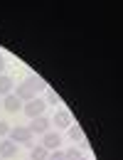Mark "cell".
Masks as SVG:
<instances>
[{
  "label": "cell",
  "instance_id": "7",
  "mask_svg": "<svg viewBox=\"0 0 123 160\" xmlns=\"http://www.w3.org/2000/svg\"><path fill=\"white\" fill-rule=\"evenodd\" d=\"M15 155H17V143H12V140H2V143H0V160L15 158Z\"/></svg>",
  "mask_w": 123,
  "mask_h": 160
},
{
  "label": "cell",
  "instance_id": "11",
  "mask_svg": "<svg viewBox=\"0 0 123 160\" xmlns=\"http://www.w3.org/2000/svg\"><path fill=\"white\" fill-rule=\"evenodd\" d=\"M69 138L74 140V143H84V131L76 126V123H71V126H69Z\"/></svg>",
  "mask_w": 123,
  "mask_h": 160
},
{
  "label": "cell",
  "instance_id": "15",
  "mask_svg": "<svg viewBox=\"0 0 123 160\" xmlns=\"http://www.w3.org/2000/svg\"><path fill=\"white\" fill-rule=\"evenodd\" d=\"M7 133H10V126H7L5 121H0V138H5Z\"/></svg>",
  "mask_w": 123,
  "mask_h": 160
},
{
  "label": "cell",
  "instance_id": "4",
  "mask_svg": "<svg viewBox=\"0 0 123 160\" xmlns=\"http://www.w3.org/2000/svg\"><path fill=\"white\" fill-rule=\"evenodd\" d=\"M40 145H44L49 153H52V150H59V148H62V136H59V133L47 131V133L42 136V143H40Z\"/></svg>",
  "mask_w": 123,
  "mask_h": 160
},
{
  "label": "cell",
  "instance_id": "10",
  "mask_svg": "<svg viewBox=\"0 0 123 160\" xmlns=\"http://www.w3.org/2000/svg\"><path fill=\"white\" fill-rule=\"evenodd\" d=\"M12 94V79L7 74H0V96H7Z\"/></svg>",
  "mask_w": 123,
  "mask_h": 160
},
{
  "label": "cell",
  "instance_id": "3",
  "mask_svg": "<svg viewBox=\"0 0 123 160\" xmlns=\"http://www.w3.org/2000/svg\"><path fill=\"white\" fill-rule=\"evenodd\" d=\"M22 84H25V86H27V89H30L35 96H37L40 91H47V84H44V79H42V77H37V74H30L27 79L22 81Z\"/></svg>",
  "mask_w": 123,
  "mask_h": 160
},
{
  "label": "cell",
  "instance_id": "9",
  "mask_svg": "<svg viewBox=\"0 0 123 160\" xmlns=\"http://www.w3.org/2000/svg\"><path fill=\"white\" fill-rule=\"evenodd\" d=\"M49 158V150L44 145H32L30 148V160H47Z\"/></svg>",
  "mask_w": 123,
  "mask_h": 160
},
{
  "label": "cell",
  "instance_id": "16",
  "mask_svg": "<svg viewBox=\"0 0 123 160\" xmlns=\"http://www.w3.org/2000/svg\"><path fill=\"white\" fill-rule=\"evenodd\" d=\"M5 67H7V62H5V57H2V54H0V74H2V72H5Z\"/></svg>",
  "mask_w": 123,
  "mask_h": 160
},
{
  "label": "cell",
  "instance_id": "6",
  "mask_svg": "<svg viewBox=\"0 0 123 160\" xmlns=\"http://www.w3.org/2000/svg\"><path fill=\"white\" fill-rule=\"evenodd\" d=\"M2 108L7 113H17V111H22V101L15 94H7V96H2Z\"/></svg>",
  "mask_w": 123,
  "mask_h": 160
},
{
  "label": "cell",
  "instance_id": "2",
  "mask_svg": "<svg viewBox=\"0 0 123 160\" xmlns=\"http://www.w3.org/2000/svg\"><path fill=\"white\" fill-rule=\"evenodd\" d=\"M44 108H47L44 99H32V101H27V103H22V111H25V113H27L30 118L44 116Z\"/></svg>",
  "mask_w": 123,
  "mask_h": 160
},
{
  "label": "cell",
  "instance_id": "13",
  "mask_svg": "<svg viewBox=\"0 0 123 160\" xmlns=\"http://www.w3.org/2000/svg\"><path fill=\"white\" fill-rule=\"evenodd\" d=\"M44 103H52V106H57V103H59V94H54V91L49 89V91H47V101H44Z\"/></svg>",
  "mask_w": 123,
  "mask_h": 160
},
{
  "label": "cell",
  "instance_id": "5",
  "mask_svg": "<svg viewBox=\"0 0 123 160\" xmlns=\"http://www.w3.org/2000/svg\"><path fill=\"white\" fill-rule=\"evenodd\" d=\"M49 126H52V123H49V118H47V116H37V118H32V123H30L27 128H30V133H32V136H35V133L44 136V133L49 131Z\"/></svg>",
  "mask_w": 123,
  "mask_h": 160
},
{
  "label": "cell",
  "instance_id": "1",
  "mask_svg": "<svg viewBox=\"0 0 123 160\" xmlns=\"http://www.w3.org/2000/svg\"><path fill=\"white\" fill-rule=\"evenodd\" d=\"M10 138L7 140H12V143H22V145H27V148H32L35 143H32V133H30V128L27 126H15V128H10V133H7Z\"/></svg>",
  "mask_w": 123,
  "mask_h": 160
},
{
  "label": "cell",
  "instance_id": "12",
  "mask_svg": "<svg viewBox=\"0 0 123 160\" xmlns=\"http://www.w3.org/2000/svg\"><path fill=\"white\" fill-rule=\"evenodd\" d=\"M64 158H66V160H86L79 148H69V150H64Z\"/></svg>",
  "mask_w": 123,
  "mask_h": 160
},
{
  "label": "cell",
  "instance_id": "8",
  "mask_svg": "<svg viewBox=\"0 0 123 160\" xmlns=\"http://www.w3.org/2000/svg\"><path fill=\"white\" fill-rule=\"evenodd\" d=\"M49 123H54L57 128H69V126H71V116H69V111H64V108H62V111L54 113V118L49 121Z\"/></svg>",
  "mask_w": 123,
  "mask_h": 160
},
{
  "label": "cell",
  "instance_id": "14",
  "mask_svg": "<svg viewBox=\"0 0 123 160\" xmlns=\"http://www.w3.org/2000/svg\"><path fill=\"white\" fill-rule=\"evenodd\" d=\"M47 160H66V158H64V150H52Z\"/></svg>",
  "mask_w": 123,
  "mask_h": 160
}]
</instances>
